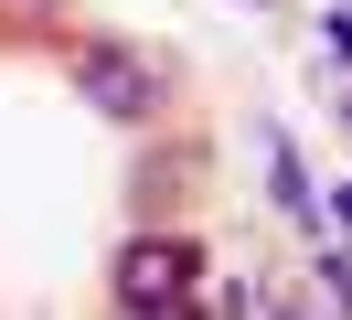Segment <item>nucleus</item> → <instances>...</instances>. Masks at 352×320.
Masks as SVG:
<instances>
[{
	"label": "nucleus",
	"mask_w": 352,
	"mask_h": 320,
	"mask_svg": "<svg viewBox=\"0 0 352 320\" xmlns=\"http://www.w3.org/2000/svg\"><path fill=\"white\" fill-rule=\"evenodd\" d=\"M75 96H86L96 118H150L160 75H150L139 54H118V43H86V54H75Z\"/></svg>",
	"instance_id": "nucleus-1"
},
{
	"label": "nucleus",
	"mask_w": 352,
	"mask_h": 320,
	"mask_svg": "<svg viewBox=\"0 0 352 320\" xmlns=\"http://www.w3.org/2000/svg\"><path fill=\"white\" fill-rule=\"evenodd\" d=\"M182 277H192V246H171V235H150V246H129V256H118V288H129V310L182 299Z\"/></svg>",
	"instance_id": "nucleus-2"
},
{
	"label": "nucleus",
	"mask_w": 352,
	"mask_h": 320,
	"mask_svg": "<svg viewBox=\"0 0 352 320\" xmlns=\"http://www.w3.org/2000/svg\"><path fill=\"white\" fill-rule=\"evenodd\" d=\"M267 320H309V310H267Z\"/></svg>",
	"instance_id": "nucleus-3"
}]
</instances>
